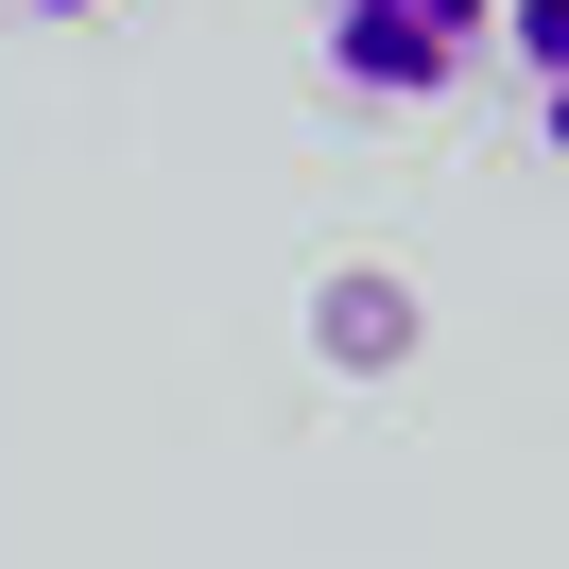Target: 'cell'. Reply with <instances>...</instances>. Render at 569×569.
<instances>
[{
  "instance_id": "6da1fadb",
  "label": "cell",
  "mask_w": 569,
  "mask_h": 569,
  "mask_svg": "<svg viewBox=\"0 0 569 569\" xmlns=\"http://www.w3.org/2000/svg\"><path fill=\"white\" fill-rule=\"evenodd\" d=\"M311 52L346 104H449L466 70H500V0H328Z\"/></svg>"
},
{
  "instance_id": "277c9868",
  "label": "cell",
  "mask_w": 569,
  "mask_h": 569,
  "mask_svg": "<svg viewBox=\"0 0 569 569\" xmlns=\"http://www.w3.org/2000/svg\"><path fill=\"white\" fill-rule=\"evenodd\" d=\"M18 18H52V36H104V18H139V0H18Z\"/></svg>"
},
{
  "instance_id": "7a4b0ae2",
  "label": "cell",
  "mask_w": 569,
  "mask_h": 569,
  "mask_svg": "<svg viewBox=\"0 0 569 569\" xmlns=\"http://www.w3.org/2000/svg\"><path fill=\"white\" fill-rule=\"evenodd\" d=\"M311 346L346 362V380L415 362V277H380V259H328V277H311Z\"/></svg>"
},
{
  "instance_id": "3957f363",
  "label": "cell",
  "mask_w": 569,
  "mask_h": 569,
  "mask_svg": "<svg viewBox=\"0 0 569 569\" xmlns=\"http://www.w3.org/2000/svg\"><path fill=\"white\" fill-rule=\"evenodd\" d=\"M500 70H518V121L569 156V0H500Z\"/></svg>"
}]
</instances>
